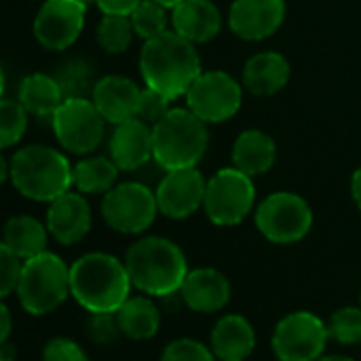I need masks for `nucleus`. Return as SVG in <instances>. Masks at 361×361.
Instances as JSON below:
<instances>
[{
	"label": "nucleus",
	"instance_id": "obj_1",
	"mask_svg": "<svg viewBox=\"0 0 361 361\" xmlns=\"http://www.w3.org/2000/svg\"><path fill=\"white\" fill-rule=\"evenodd\" d=\"M140 70L146 87L176 99L186 95L201 76V59L195 42L173 32H163L144 42L140 53Z\"/></svg>",
	"mask_w": 361,
	"mask_h": 361
},
{
	"label": "nucleus",
	"instance_id": "obj_2",
	"mask_svg": "<svg viewBox=\"0 0 361 361\" xmlns=\"http://www.w3.org/2000/svg\"><path fill=\"white\" fill-rule=\"evenodd\" d=\"M125 262L110 254H85L70 267V294L91 315L116 313L131 296Z\"/></svg>",
	"mask_w": 361,
	"mask_h": 361
},
{
	"label": "nucleus",
	"instance_id": "obj_3",
	"mask_svg": "<svg viewBox=\"0 0 361 361\" xmlns=\"http://www.w3.org/2000/svg\"><path fill=\"white\" fill-rule=\"evenodd\" d=\"M125 267L142 294L159 298L176 296L190 273L184 252L163 237H146L133 243L127 250Z\"/></svg>",
	"mask_w": 361,
	"mask_h": 361
},
{
	"label": "nucleus",
	"instance_id": "obj_4",
	"mask_svg": "<svg viewBox=\"0 0 361 361\" xmlns=\"http://www.w3.org/2000/svg\"><path fill=\"white\" fill-rule=\"evenodd\" d=\"M11 182L17 192L25 199L51 203L57 197L66 195L74 186L70 161L49 146H25L17 150L11 161Z\"/></svg>",
	"mask_w": 361,
	"mask_h": 361
},
{
	"label": "nucleus",
	"instance_id": "obj_5",
	"mask_svg": "<svg viewBox=\"0 0 361 361\" xmlns=\"http://www.w3.org/2000/svg\"><path fill=\"white\" fill-rule=\"evenodd\" d=\"M152 137L154 161L165 171L197 167L209 142L205 123L190 108H171L152 127Z\"/></svg>",
	"mask_w": 361,
	"mask_h": 361
},
{
	"label": "nucleus",
	"instance_id": "obj_6",
	"mask_svg": "<svg viewBox=\"0 0 361 361\" xmlns=\"http://www.w3.org/2000/svg\"><path fill=\"white\" fill-rule=\"evenodd\" d=\"M17 296L23 311L30 315H47L55 311L68 296H72L70 269L51 252H42L30 260H23Z\"/></svg>",
	"mask_w": 361,
	"mask_h": 361
},
{
	"label": "nucleus",
	"instance_id": "obj_7",
	"mask_svg": "<svg viewBox=\"0 0 361 361\" xmlns=\"http://www.w3.org/2000/svg\"><path fill=\"white\" fill-rule=\"evenodd\" d=\"M256 201V188L247 173L226 167L207 180L203 209L218 226H235L243 222Z\"/></svg>",
	"mask_w": 361,
	"mask_h": 361
},
{
	"label": "nucleus",
	"instance_id": "obj_8",
	"mask_svg": "<svg viewBox=\"0 0 361 361\" xmlns=\"http://www.w3.org/2000/svg\"><path fill=\"white\" fill-rule=\"evenodd\" d=\"M159 214L157 192L137 182H123L110 188L102 201L106 224L125 235H137L152 226Z\"/></svg>",
	"mask_w": 361,
	"mask_h": 361
},
{
	"label": "nucleus",
	"instance_id": "obj_9",
	"mask_svg": "<svg viewBox=\"0 0 361 361\" xmlns=\"http://www.w3.org/2000/svg\"><path fill=\"white\" fill-rule=\"evenodd\" d=\"M256 226L269 241L290 245L309 235L313 212L302 197L294 192H275L258 205Z\"/></svg>",
	"mask_w": 361,
	"mask_h": 361
},
{
	"label": "nucleus",
	"instance_id": "obj_10",
	"mask_svg": "<svg viewBox=\"0 0 361 361\" xmlns=\"http://www.w3.org/2000/svg\"><path fill=\"white\" fill-rule=\"evenodd\" d=\"M330 341L328 324L311 311L283 317L273 332V351L279 361H317Z\"/></svg>",
	"mask_w": 361,
	"mask_h": 361
},
{
	"label": "nucleus",
	"instance_id": "obj_11",
	"mask_svg": "<svg viewBox=\"0 0 361 361\" xmlns=\"http://www.w3.org/2000/svg\"><path fill=\"white\" fill-rule=\"evenodd\" d=\"M53 131L63 150L72 154H89L104 140V116L87 97H70L57 108Z\"/></svg>",
	"mask_w": 361,
	"mask_h": 361
},
{
	"label": "nucleus",
	"instance_id": "obj_12",
	"mask_svg": "<svg viewBox=\"0 0 361 361\" xmlns=\"http://www.w3.org/2000/svg\"><path fill=\"white\" fill-rule=\"evenodd\" d=\"M241 85L226 72H201L186 93L188 108L203 123H224L241 108Z\"/></svg>",
	"mask_w": 361,
	"mask_h": 361
},
{
	"label": "nucleus",
	"instance_id": "obj_13",
	"mask_svg": "<svg viewBox=\"0 0 361 361\" xmlns=\"http://www.w3.org/2000/svg\"><path fill=\"white\" fill-rule=\"evenodd\" d=\"M85 15L87 4L78 0H47L34 19V36L44 49L63 51L80 36Z\"/></svg>",
	"mask_w": 361,
	"mask_h": 361
},
{
	"label": "nucleus",
	"instance_id": "obj_14",
	"mask_svg": "<svg viewBox=\"0 0 361 361\" xmlns=\"http://www.w3.org/2000/svg\"><path fill=\"white\" fill-rule=\"evenodd\" d=\"M207 182L199 169H173L161 180L157 188L159 212L167 218L182 220L192 216L205 201Z\"/></svg>",
	"mask_w": 361,
	"mask_h": 361
},
{
	"label": "nucleus",
	"instance_id": "obj_15",
	"mask_svg": "<svg viewBox=\"0 0 361 361\" xmlns=\"http://www.w3.org/2000/svg\"><path fill=\"white\" fill-rule=\"evenodd\" d=\"M286 17V0H233L228 23L243 40H264L273 36Z\"/></svg>",
	"mask_w": 361,
	"mask_h": 361
},
{
	"label": "nucleus",
	"instance_id": "obj_16",
	"mask_svg": "<svg viewBox=\"0 0 361 361\" xmlns=\"http://www.w3.org/2000/svg\"><path fill=\"white\" fill-rule=\"evenodd\" d=\"M142 91L144 89H140L131 78L110 74L95 82L91 91L93 93L91 102L108 123L123 125L127 121L137 118Z\"/></svg>",
	"mask_w": 361,
	"mask_h": 361
},
{
	"label": "nucleus",
	"instance_id": "obj_17",
	"mask_svg": "<svg viewBox=\"0 0 361 361\" xmlns=\"http://www.w3.org/2000/svg\"><path fill=\"white\" fill-rule=\"evenodd\" d=\"M47 228L61 245L82 241L91 228V207L82 192H66L51 201L47 212Z\"/></svg>",
	"mask_w": 361,
	"mask_h": 361
},
{
	"label": "nucleus",
	"instance_id": "obj_18",
	"mask_svg": "<svg viewBox=\"0 0 361 361\" xmlns=\"http://www.w3.org/2000/svg\"><path fill=\"white\" fill-rule=\"evenodd\" d=\"M154 157V137L142 118L116 125L110 140V159L121 171H135Z\"/></svg>",
	"mask_w": 361,
	"mask_h": 361
},
{
	"label": "nucleus",
	"instance_id": "obj_19",
	"mask_svg": "<svg viewBox=\"0 0 361 361\" xmlns=\"http://www.w3.org/2000/svg\"><path fill=\"white\" fill-rule=\"evenodd\" d=\"M180 296L195 313H216L231 300V283L216 269H195L188 273Z\"/></svg>",
	"mask_w": 361,
	"mask_h": 361
},
{
	"label": "nucleus",
	"instance_id": "obj_20",
	"mask_svg": "<svg viewBox=\"0 0 361 361\" xmlns=\"http://www.w3.org/2000/svg\"><path fill=\"white\" fill-rule=\"evenodd\" d=\"M173 30L190 42H207L222 30L220 8L212 0H184L171 13Z\"/></svg>",
	"mask_w": 361,
	"mask_h": 361
},
{
	"label": "nucleus",
	"instance_id": "obj_21",
	"mask_svg": "<svg viewBox=\"0 0 361 361\" xmlns=\"http://www.w3.org/2000/svg\"><path fill=\"white\" fill-rule=\"evenodd\" d=\"M256 347V332L241 315L222 317L212 332V351L220 361H245Z\"/></svg>",
	"mask_w": 361,
	"mask_h": 361
},
{
	"label": "nucleus",
	"instance_id": "obj_22",
	"mask_svg": "<svg viewBox=\"0 0 361 361\" xmlns=\"http://www.w3.org/2000/svg\"><path fill=\"white\" fill-rule=\"evenodd\" d=\"M290 80V61L275 51H264L247 59L243 68V85L254 95H275Z\"/></svg>",
	"mask_w": 361,
	"mask_h": 361
},
{
	"label": "nucleus",
	"instance_id": "obj_23",
	"mask_svg": "<svg viewBox=\"0 0 361 361\" xmlns=\"http://www.w3.org/2000/svg\"><path fill=\"white\" fill-rule=\"evenodd\" d=\"M277 159V144L275 140L260 131L247 129L243 131L233 146V163L239 171L247 173L250 178L267 173Z\"/></svg>",
	"mask_w": 361,
	"mask_h": 361
},
{
	"label": "nucleus",
	"instance_id": "obj_24",
	"mask_svg": "<svg viewBox=\"0 0 361 361\" xmlns=\"http://www.w3.org/2000/svg\"><path fill=\"white\" fill-rule=\"evenodd\" d=\"M47 235L49 228L42 226L32 216H13L4 224L2 247L19 256L21 260H30L42 252H47Z\"/></svg>",
	"mask_w": 361,
	"mask_h": 361
},
{
	"label": "nucleus",
	"instance_id": "obj_25",
	"mask_svg": "<svg viewBox=\"0 0 361 361\" xmlns=\"http://www.w3.org/2000/svg\"><path fill=\"white\" fill-rule=\"evenodd\" d=\"M121 334L131 341H148L161 328V313L157 305L146 296H129L116 311Z\"/></svg>",
	"mask_w": 361,
	"mask_h": 361
},
{
	"label": "nucleus",
	"instance_id": "obj_26",
	"mask_svg": "<svg viewBox=\"0 0 361 361\" xmlns=\"http://www.w3.org/2000/svg\"><path fill=\"white\" fill-rule=\"evenodd\" d=\"M19 102L21 106L36 116H53L57 108L63 104V93L49 74H30L19 85Z\"/></svg>",
	"mask_w": 361,
	"mask_h": 361
},
{
	"label": "nucleus",
	"instance_id": "obj_27",
	"mask_svg": "<svg viewBox=\"0 0 361 361\" xmlns=\"http://www.w3.org/2000/svg\"><path fill=\"white\" fill-rule=\"evenodd\" d=\"M118 167L112 159L106 157H89L85 161H80L78 165H74L72 171V180L74 186L78 188V192L85 195H106L110 188H114L116 184V176H118Z\"/></svg>",
	"mask_w": 361,
	"mask_h": 361
},
{
	"label": "nucleus",
	"instance_id": "obj_28",
	"mask_svg": "<svg viewBox=\"0 0 361 361\" xmlns=\"http://www.w3.org/2000/svg\"><path fill=\"white\" fill-rule=\"evenodd\" d=\"M133 32L129 15H104L97 25V44L110 55L123 53L129 49Z\"/></svg>",
	"mask_w": 361,
	"mask_h": 361
},
{
	"label": "nucleus",
	"instance_id": "obj_29",
	"mask_svg": "<svg viewBox=\"0 0 361 361\" xmlns=\"http://www.w3.org/2000/svg\"><path fill=\"white\" fill-rule=\"evenodd\" d=\"M55 80L63 93V99L70 97H87L89 89L93 91V68L82 59H70L59 66L55 72Z\"/></svg>",
	"mask_w": 361,
	"mask_h": 361
},
{
	"label": "nucleus",
	"instance_id": "obj_30",
	"mask_svg": "<svg viewBox=\"0 0 361 361\" xmlns=\"http://www.w3.org/2000/svg\"><path fill=\"white\" fill-rule=\"evenodd\" d=\"M129 17H131L135 34L144 40H150L167 32V21H169L167 8L154 0H142Z\"/></svg>",
	"mask_w": 361,
	"mask_h": 361
},
{
	"label": "nucleus",
	"instance_id": "obj_31",
	"mask_svg": "<svg viewBox=\"0 0 361 361\" xmlns=\"http://www.w3.org/2000/svg\"><path fill=\"white\" fill-rule=\"evenodd\" d=\"M27 127V110L21 106V102L4 97L0 102V146L11 148L17 144Z\"/></svg>",
	"mask_w": 361,
	"mask_h": 361
},
{
	"label": "nucleus",
	"instance_id": "obj_32",
	"mask_svg": "<svg viewBox=\"0 0 361 361\" xmlns=\"http://www.w3.org/2000/svg\"><path fill=\"white\" fill-rule=\"evenodd\" d=\"M330 338L341 345L361 343V307H343L328 322Z\"/></svg>",
	"mask_w": 361,
	"mask_h": 361
},
{
	"label": "nucleus",
	"instance_id": "obj_33",
	"mask_svg": "<svg viewBox=\"0 0 361 361\" xmlns=\"http://www.w3.org/2000/svg\"><path fill=\"white\" fill-rule=\"evenodd\" d=\"M161 361H216V355L199 341L178 338L165 347Z\"/></svg>",
	"mask_w": 361,
	"mask_h": 361
},
{
	"label": "nucleus",
	"instance_id": "obj_34",
	"mask_svg": "<svg viewBox=\"0 0 361 361\" xmlns=\"http://www.w3.org/2000/svg\"><path fill=\"white\" fill-rule=\"evenodd\" d=\"M169 97L167 95H163V93H159V91H154V89H150V87H146L144 91H142V99H140V110H137V118H142L144 123H152V127L161 121V118H165L167 116V112L171 110L169 108Z\"/></svg>",
	"mask_w": 361,
	"mask_h": 361
},
{
	"label": "nucleus",
	"instance_id": "obj_35",
	"mask_svg": "<svg viewBox=\"0 0 361 361\" xmlns=\"http://www.w3.org/2000/svg\"><path fill=\"white\" fill-rule=\"evenodd\" d=\"M21 271H23V260L0 245V294L2 298L11 296V292L17 290Z\"/></svg>",
	"mask_w": 361,
	"mask_h": 361
},
{
	"label": "nucleus",
	"instance_id": "obj_36",
	"mask_svg": "<svg viewBox=\"0 0 361 361\" xmlns=\"http://www.w3.org/2000/svg\"><path fill=\"white\" fill-rule=\"evenodd\" d=\"M42 361H89L82 347L70 338H51L44 345Z\"/></svg>",
	"mask_w": 361,
	"mask_h": 361
},
{
	"label": "nucleus",
	"instance_id": "obj_37",
	"mask_svg": "<svg viewBox=\"0 0 361 361\" xmlns=\"http://www.w3.org/2000/svg\"><path fill=\"white\" fill-rule=\"evenodd\" d=\"M89 334L95 343H112L121 336L116 313H95L89 322Z\"/></svg>",
	"mask_w": 361,
	"mask_h": 361
},
{
	"label": "nucleus",
	"instance_id": "obj_38",
	"mask_svg": "<svg viewBox=\"0 0 361 361\" xmlns=\"http://www.w3.org/2000/svg\"><path fill=\"white\" fill-rule=\"evenodd\" d=\"M142 0H95L104 15H131Z\"/></svg>",
	"mask_w": 361,
	"mask_h": 361
},
{
	"label": "nucleus",
	"instance_id": "obj_39",
	"mask_svg": "<svg viewBox=\"0 0 361 361\" xmlns=\"http://www.w3.org/2000/svg\"><path fill=\"white\" fill-rule=\"evenodd\" d=\"M0 319H2V328H0V343H6L8 341V334H11V311L6 305L0 307Z\"/></svg>",
	"mask_w": 361,
	"mask_h": 361
},
{
	"label": "nucleus",
	"instance_id": "obj_40",
	"mask_svg": "<svg viewBox=\"0 0 361 361\" xmlns=\"http://www.w3.org/2000/svg\"><path fill=\"white\" fill-rule=\"evenodd\" d=\"M351 195H353L357 207L361 209V167L353 173V178H351Z\"/></svg>",
	"mask_w": 361,
	"mask_h": 361
},
{
	"label": "nucleus",
	"instance_id": "obj_41",
	"mask_svg": "<svg viewBox=\"0 0 361 361\" xmlns=\"http://www.w3.org/2000/svg\"><path fill=\"white\" fill-rule=\"evenodd\" d=\"M154 2H159V4H163L165 8H176L180 2H184V0H154Z\"/></svg>",
	"mask_w": 361,
	"mask_h": 361
},
{
	"label": "nucleus",
	"instance_id": "obj_42",
	"mask_svg": "<svg viewBox=\"0 0 361 361\" xmlns=\"http://www.w3.org/2000/svg\"><path fill=\"white\" fill-rule=\"evenodd\" d=\"M317 361H355V360L345 357V355H328V357H319Z\"/></svg>",
	"mask_w": 361,
	"mask_h": 361
},
{
	"label": "nucleus",
	"instance_id": "obj_43",
	"mask_svg": "<svg viewBox=\"0 0 361 361\" xmlns=\"http://www.w3.org/2000/svg\"><path fill=\"white\" fill-rule=\"evenodd\" d=\"M78 2H82V4H91V2H95V0H78Z\"/></svg>",
	"mask_w": 361,
	"mask_h": 361
},
{
	"label": "nucleus",
	"instance_id": "obj_44",
	"mask_svg": "<svg viewBox=\"0 0 361 361\" xmlns=\"http://www.w3.org/2000/svg\"><path fill=\"white\" fill-rule=\"evenodd\" d=\"M0 361H2V360H0Z\"/></svg>",
	"mask_w": 361,
	"mask_h": 361
}]
</instances>
